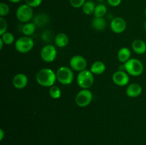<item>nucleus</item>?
Masks as SVG:
<instances>
[{
    "label": "nucleus",
    "instance_id": "obj_1",
    "mask_svg": "<svg viewBox=\"0 0 146 145\" xmlns=\"http://www.w3.org/2000/svg\"><path fill=\"white\" fill-rule=\"evenodd\" d=\"M36 80L37 83L41 86L50 88L54 85L57 80L56 73L50 68H43L37 72Z\"/></svg>",
    "mask_w": 146,
    "mask_h": 145
},
{
    "label": "nucleus",
    "instance_id": "obj_2",
    "mask_svg": "<svg viewBox=\"0 0 146 145\" xmlns=\"http://www.w3.org/2000/svg\"><path fill=\"white\" fill-rule=\"evenodd\" d=\"M123 65L125 72L131 76H140L143 72V64L137 58H131L123 63Z\"/></svg>",
    "mask_w": 146,
    "mask_h": 145
},
{
    "label": "nucleus",
    "instance_id": "obj_3",
    "mask_svg": "<svg viewBox=\"0 0 146 145\" xmlns=\"http://www.w3.org/2000/svg\"><path fill=\"white\" fill-rule=\"evenodd\" d=\"M77 84L82 89H89L94 82V74L91 71L84 70L78 72L76 78Z\"/></svg>",
    "mask_w": 146,
    "mask_h": 145
},
{
    "label": "nucleus",
    "instance_id": "obj_4",
    "mask_svg": "<svg viewBox=\"0 0 146 145\" xmlns=\"http://www.w3.org/2000/svg\"><path fill=\"white\" fill-rule=\"evenodd\" d=\"M57 80L64 85H71L74 79V72L71 68L66 66H61L56 71Z\"/></svg>",
    "mask_w": 146,
    "mask_h": 145
},
{
    "label": "nucleus",
    "instance_id": "obj_5",
    "mask_svg": "<svg viewBox=\"0 0 146 145\" xmlns=\"http://www.w3.org/2000/svg\"><path fill=\"white\" fill-rule=\"evenodd\" d=\"M16 16L17 19L22 23H28L34 16V11L32 7L27 4H21L17 8L16 11Z\"/></svg>",
    "mask_w": 146,
    "mask_h": 145
},
{
    "label": "nucleus",
    "instance_id": "obj_6",
    "mask_svg": "<svg viewBox=\"0 0 146 145\" xmlns=\"http://www.w3.org/2000/svg\"><path fill=\"white\" fill-rule=\"evenodd\" d=\"M34 42L29 36H22L19 38L15 42V48L21 53H27L34 48Z\"/></svg>",
    "mask_w": 146,
    "mask_h": 145
},
{
    "label": "nucleus",
    "instance_id": "obj_7",
    "mask_svg": "<svg viewBox=\"0 0 146 145\" xmlns=\"http://www.w3.org/2000/svg\"><path fill=\"white\" fill-rule=\"evenodd\" d=\"M93 100V93L88 89H82L77 93L75 98L76 104L80 107L89 105Z\"/></svg>",
    "mask_w": 146,
    "mask_h": 145
},
{
    "label": "nucleus",
    "instance_id": "obj_8",
    "mask_svg": "<svg viewBox=\"0 0 146 145\" xmlns=\"http://www.w3.org/2000/svg\"><path fill=\"white\" fill-rule=\"evenodd\" d=\"M40 55H41V59L44 62L51 63L55 61L57 57L56 48L51 44L46 45L41 48Z\"/></svg>",
    "mask_w": 146,
    "mask_h": 145
},
{
    "label": "nucleus",
    "instance_id": "obj_9",
    "mask_svg": "<svg viewBox=\"0 0 146 145\" xmlns=\"http://www.w3.org/2000/svg\"><path fill=\"white\" fill-rule=\"evenodd\" d=\"M70 66L75 71L81 72L86 69L87 61L84 57L80 55H76L70 59Z\"/></svg>",
    "mask_w": 146,
    "mask_h": 145
},
{
    "label": "nucleus",
    "instance_id": "obj_10",
    "mask_svg": "<svg viewBox=\"0 0 146 145\" xmlns=\"http://www.w3.org/2000/svg\"><path fill=\"white\" fill-rule=\"evenodd\" d=\"M113 82L116 85L123 87L129 83L130 78L128 74L125 71H118L114 72L112 75Z\"/></svg>",
    "mask_w": 146,
    "mask_h": 145
},
{
    "label": "nucleus",
    "instance_id": "obj_11",
    "mask_svg": "<svg viewBox=\"0 0 146 145\" xmlns=\"http://www.w3.org/2000/svg\"><path fill=\"white\" fill-rule=\"evenodd\" d=\"M126 21L121 17H115L110 24L111 31L115 34H122L126 29Z\"/></svg>",
    "mask_w": 146,
    "mask_h": 145
},
{
    "label": "nucleus",
    "instance_id": "obj_12",
    "mask_svg": "<svg viewBox=\"0 0 146 145\" xmlns=\"http://www.w3.org/2000/svg\"><path fill=\"white\" fill-rule=\"evenodd\" d=\"M12 83L14 88L17 89H23L28 84V78L24 73H17L13 78Z\"/></svg>",
    "mask_w": 146,
    "mask_h": 145
},
{
    "label": "nucleus",
    "instance_id": "obj_13",
    "mask_svg": "<svg viewBox=\"0 0 146 145\" xmlns=\"http://www.w3.org/2000/svg\"><path fill=\"white\" fill-rule=\"evenodd\" d=\"M142 87L138 83H131L128 85L125 90V93L130 98H137L142 93Z\"/></svg>",
    "mask_w": 146,
    "mask_h": 145
},
{
    "label": "nucleus",
    "instance_id": "obj_14",
    "mask_svg": "<svg viewBox=\"0 0 146 145\" xmlns=\"http://www.w3.org/2000/svg\"><path fill=\"white\" fill-rule=\"evenodd\" d=\"M132 49L137 54H144L146 52V44L141 39H135L132 43Z\"/></svg>",
    "mask_w": 146,
    "mask_h": 145
},
{
    "label": "nucleus",
    "instance_id": "obj_15",
    "mask_svg": "<svg viewBox=\"0 0 146 145\" xmlns=\"http://www.w3.org/2000/svg\"><path fill=\"white\" fill-rule=\"evenodd\" d=\"M131 50L128 48H127V47H123V48H121V49H119L118 54H117L118 61L122 63H125L128 60L131 59Z\"/></svg>",
    "mask_w": 146,
    "mask_h": 145
},
{
    "label": "nucleus",
    "instance_id": "obj_16",
    "mask_svg": "<svg viewBox=\"0 0 146 145\" xmlns=\"http://www.w3.org/2000/svg\"><path fill=\"white\" fill-rule=\"evenodd\" d=\"M54 42L55 44L59 48H64L66 47L68 44L69 42V38L68 36L64 33H60L57 34L56 36L54 38Z\"/></svg>",
    "mask_w": 146,
    "mask_h": 145
},
{
    "label": "nucleus",
    "instance_id": "obj_17",
    "mask_svg": "<svg viewBox=\"0 0 146 145\" xmlns=\"http://www.w3.org/2000/svg\"><path fill=\"white\" fill-rule=\"evenodd\" d=\"M90 71L94 75H101L106 71L105 63L101 61H95L91 65Z\"/></svg>",
    "mask_w": 146,
    "mask_h": 145
},
{
    "label": "nucleus",
    "instance_id": "obj_18",
    "mask_svg": "<svg viewBox=\"0 0 146 145\" xmlns=\"http://www.w3.org/2000/svg\"><path fill=\"white\" fill-rule=\"evenodd\" d=\"M106 21L104 18H95L92 21V26L96 31H102L106 27Z\"/></svg>",
    "mask_w": 146,
    "mask_h": 145
},
{
    "label": "nucleus",
    "instance_id": "obj_19",
    "mask_svg": "<svg viewBox=\"0 0 146 145\" xmlns=\"http://www.w3.org/2000/svg\"><path fill=\"white\" fill-rule=\"evenodd\" d=\"M96 5L93 1H86L82 7V11L86 15L94 14L95 11Z\"/></svg>",
    "mask_w": 146,
    "mask_h": 145
},
{
    "label": "nucleus",
    "instance_id": "obj_20",
    "mask_svg": "<svg viewBox=\"0 0 146 145\" xmlns=\"http://www.w3.org/2000/svg\"><path fill=\"white\" fill-rule=\"evenodd\" d=\"M48 21V15L45 14H37L34 18V23L36 26H42Z\"/></svg>",
    "mask_w": 146,
    "mask_h": 145
},
{
    "label": "nucleus",
    "instance_id": "obj_21",
    "mask_svg": "<svg viewBox=\"0 0 146 145\" xmlns=\"http://www.w3.org/2000/svg\"><path fill=\"white\" fill-rule=\"evenodd\" d=\"M36 26L34 22L26 23L22 27V32L27 36H30L34 33L36 30Z\"/></svg>",
    "mask_w": 146,
    "mask_h": 145
},
{
    "label": "nucleus",
    "instance_id": "obj_22",
    "mask_svg": "<svg viewBox=\"0 0 146 145\" xmlns=\"http://www.w3.org/2000/svg\"><path fill=\"white\" fill-rule=\"evenodd\" d=\"M107 14V7L104 4H98L96 6L94 15L95 18H104V16Z\"/></svg>",
    "mask_w": 146,
    "mask_h": 145
},
{
    "label": "nucleus",
    "instance_id": "obj_23",
    "mask_svg": "<svg viewBox=\"0 0 146 145\" xmlns=\"http://www.w3.org/2000/svg\"><path fill=\"white\" fill-rule=\"evenodd\" d=\"M48 93H49L50 97L53 99H58L61 96V89L58 86H56V85H53V86L50 87Z\"/></svg>",
    "mask_w": 146,
    "mask_h": 145
},
{
    "label": "nucleus",
    "instance_id": "obj_24",
    "mask_svg": "<svg viewBox=\"0 0 146 145\" xmlns=\"http://www.w3.org/2000/svg\"><path fill=\"white\" fill-rule=\"evenodd\" d=\"M1 39L6 45H11L14 41V36L11 33L6 32L1 36Z\"/></svg>",
    "mask_w": 146,
    "mask_h": 145
},
{
    "label": "nucleus",
    "instance_id": "obj_25",
    "mask_svg": "<svg viewBox=\"0 0 146 145\" xmlns=\"http://www.w3.org/2000/svg\"><path fill=\"white\" fill-rule=\"evenodd\" d=\"M10 9L8 4L4 2L0 3V17H4L9 13Z\"/></svg>",
    "mask_w": 146,
    "mask_h": 145
},
{
    "label": "nucleus",
    "instance_id": "obj_26",
    "mask_svg": "<svg viewBox=\"0 0 146 145\" xmlns=\"http://www.w3.org/2000/svg\"><path fill=\"white\" fill-rule=\"evenodd\" d=\"M86 1V0H69L70 4L71 5V7L76 9L82 7L83 5L85 4Z\"/></svg>",
    "mask_w": 146,
    "mask_h": 145
},
{
    "label": "nucleus",
    "instance_id": "obj_27",
    "mask_svg": "<svg viewBox=\"0 0 146 145\" xmlns=\"http://www.w3.org/2000/svg\"><path fill=\"white\" fill-rule=\"evenodd\" d=\"M26 4L29 5L32 8L39 7L42 3V0H24Z\"/></svg>",
    "mask_w": 146,
    "mask_h": 145
},
{
    "label": "nucleus",
    "instance_id": "obj_28",
    "mask_svg": "<svg viewBox=\"0 0 146 145\" xmlns=\"http://www.w3.org/2000/svg\"><path fill=\"white\" fill-rule=\"evenodd\" d=\"M7 23L4 17H0V35H2L7 32Z\"/></svg>",
    "mask_w": 146,
    "mask_h": 145
},
{
    "label": "nucleus",
    "instance_id": "obj_29",
    "mask_svg": "<svg viewBox=\"0 0 146 145\" xmlns=\"http://www.w3.org/2000/svg\"><path fill=\"white\" fill-rule=\"evenodd\" d=\"M122 0H107V2L111 7H118L121 4Z\"/></svg>",
    "mask_w": 146,
    "mask_h": 145
},
{
    "label": "nucleus",
    "instance_id": "obj_30",
    "mask_svg": "<svg viewBox=\"0 0 146 145\" xmlns=\"http://www.w3.org/2000/svg\"><path fill=\"white\" fill-rule=\"evenodd\" d=\"M4 131H3L2 129H0V141H2L3 139H4Z\"/></svg>",
    "mask_w": 146,
    "mask_h": 145
},
{
    "label": "nucleus",
    "instance_id": "obj_31",
    "mask_svg": "<svg viewBox=\"0 0 146 145\" xmlns=\"http://www.w3.org/2000/svg\"><path fill=\"white\" fill-rule=\"evenodd\" d=\"M4 43L3 42L2 40H1V38H0V49H1V50H2L3 45H4Z\"/></svg>",
    "mask_w": 146,
    "mask_h": 145
},
{
    "label": "nucleus",
    "instance_id": "obj_32",
    "mask_svg": "<svg viewBox=\"0 0 146 145\" xmlns=\"http://www.w3.org/2000/svg\"><path fill=\"white\" fill-rule=\"evenodd\" d=\"M10 2H12V3H19V1H21V0H8Z\"/></svg>",
    "mask_w": 146,
    "mask_h": 145
},
{
    "label": "nucleus",
    "instance_id": "obj_33",
    "mask_svg": "<svg viewBox=\"0 0 146 145\" xmlns=\"http://www.w3.org/2000/svg\"><path fill=\"white\" fill-rule=\"evenodd\" d=\"M144 27H145V31H146V21H145V24H144Z\"/></svg>",
    "mask_w": 146,
    "mask_h": 145
},
{
    "label": "nucleus",
    "instance_id": "obj_34",
    "mask_svg": "<svg viewBox=\"0 0 146 145\" xmlns=\"http://www.w3.org/2000/svg\"><path fill=\"white\" fill-rule=\"evenodd\" d=\"M145 17H146V9H145Z\"/></svg>",
    "mask_w": 146,
    "mask_h": 145
},
{
    "label": "nucleus",
    "instance_id": "obj_35",
    "mask_svg": "<svg viewBox=\"0 0 146 145\" xmlns=\"http://www.w3.org/2000/svg\"><path fill=\"white\" fill-rule=\"evenodd\" d=\"M98 1H104V0H98Z\"/></svg>",
    "mask_w": 146,
    "mask_h": 145
},
{
    "label": "nucleus",
    "instance_id": "obj_36",
    "mask_svg": "<svg viewBox=\"0 0 146 145\" xmlns=\"http://www.w3.org/2000/svg\"><path fill=\"white\" fill-rule=\"evenodd\" d=\"M145 88H146V86H145Z\"/></svg>",
    "mask_w": 146,
    "mask_h": 145
}]
</instances>
